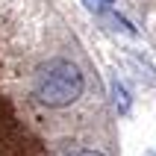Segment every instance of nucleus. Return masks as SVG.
<instances>
[{
    "mask_svg": "<svg viewBox=\"0 0 156 156\" xmlns=\"http://www.w3.org/2000/svg\"><path fill=\"white\" fill-rule=\"evenodd\" d=\"M83 88H86V80L80 68L68 59H53L35 74V97L53 109L74 103L83 94Z\"/></svg>",
    "mask_w": 156,
    "mask_h": 156,
    "instance_id": "obj_1",
    "label": "nucleus"
},
{
    "mask_svg": "<svg viewBox=\"0 0 156 156\" xmlns=\"http://www.w3.org/2000/svg\"><path fill=\"white\" fill-rule=\"evenodd\" d=\"M112 100H115V106H118V112H127V109H130V97H127V88H124L121 83H112Z\"/></svg>",
    "mask_w": 156,
    "mask_h": 156,
    "instance_id": "obj_2",
    "label": "nucleus"
},
{
    "mask_svg": "<svg viewBox=\"0 0 156 156\" xmlns=\"http://www.w3.org/2000/svg\"><path fill=\"white\" fill-rule=\"evenodd\" d=\"M83 3H86V9H91V12H106L112 0H83Z\"/></svg>",
    "mask_w": 156,
    "mask_h": 156,
    "instance_id": "obj_3",
    "label": "nucleus"
},
{
    "mask_svg": "<svg viewBox=\"0 0 156 156\" xmlns=\"http://www.w3.org/2000/svg\"><path fill=\"white\" fill-rule=\"evenodd\" d=\"M65 156H103L100 150H71V153H65Z\"/></svg>",
    "mask_w": 156,
    "mask_h": 156,
    "instance_id": "obj_4",
    "label": "nucleus"
}]
</instances>
